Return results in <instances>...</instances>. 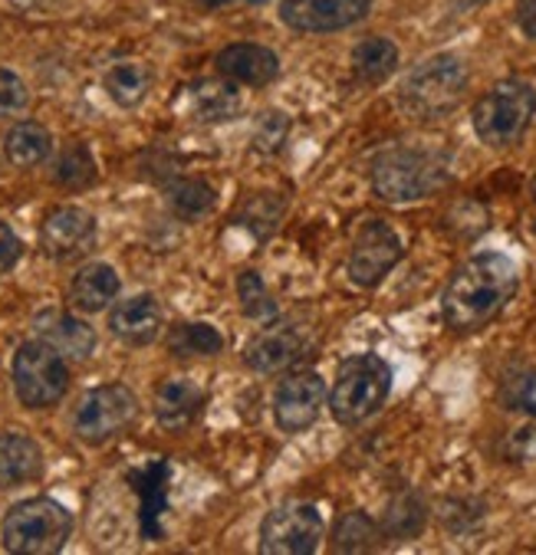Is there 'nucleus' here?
Segmentation results:
<instances>
[{
  "instance_id": "nucleus-1",
  "label": "nucleus",
  "mask_w": 536,
  "mask_h": 555,
  "mask_svg": "<svg viewBox=\"0 0 536 555\" xmlns=\"http://www.w3.org/2000/svg\"><path fill=\"white\" fill-rule=\"evenodd\" d=\"M516 286L520 270L507 254H474L448 280L442 296V315L455 332H477L507 309Z\"/></svg>"
},
{
  "instance_id": "nucleus-39",
  "label": "nucleus",
  "mask_w": 536,
  "mask_h": 555,
  "mask_svg": "<svg viewBox=\"0 0 536 555\" xmlns=\"http://www.w3.org/2000/svg\"><path fill=\"white\" fill-rule=\"evenodd\" d=\"M455 4L468 11V8H477V4H484V0H455Z\"/></svg>"
},
{
  "instance_id": "nucleus-25",
  "label": "nucleus",
  "mask_w": 536,
  "mask_h": 555,
  "mask_svg": "<svg viewBox=\"0 0 536 555\" xmlns=\"http://www.w3.org/2000/svg\"><path fill=\"white\" fill-rule=\"evenodd\" d=\"M382 526L369 513L353 509L333 526V552H372L382 545Z\"/></svg>"
},
{
  "instance_id": "nucleus-9",
  "label": "nucleus",
  "mask_w": 536,
  "mask_h": 555,
  "mask_svg": "<svg viewBox=\"0 0 536 555\" xmlns=\"http://www.w3.org/2000/svg\"><path fill=\"white\" fill-rule=\"evenodd\" d=\"M327 522L312 503H283L267 513L260 526L264 555H309L319 548Z\"/></svg>"
},
{
  "instance_id": "nucleus-27",
  "label": "nucleus",
  "mask_w": 536,
  "mask_h": 555,
  "mask_svg": "<svg viewBox=\"0 0 536 555\" xmlns=\"http://www.w3.org/2000/svg\"><path fill=\"white\" fill-rule=\"evenodd\" d=\"M398 66V47L385 37H369L353 50V69L362 82H382Z\"/></svg>"
},
{
  "instance_id": "nucleus-11",
  "label": "nucleus",
  "mask_w": 536,
  "mask_h": 555,
  "mask_svg": "<svg viewBox=\"0 0 536 555\" xmlns=\"http://www.w3.org/2000/svg\"><path fill=\"white\" fill-rule=\"evenodd\" d=\"M327 382L319 372H293L273 391V421L283 434H299L316 424L327 401Z\"/></svg>"
},
{
  "instance_id": "nucleus-24",
  "label": "nucleus",
  "mask_w": 536,
  "mask_h": 555,
  "mask_svg": "<svg viewBox=\"0 0 536 555\" xmlns=\"http://www.w3.org/2000/svg\"><path fill=\"white\" fill-rule=\"evenodd\" d=\"M105 92L110 99L123 108H136L145 95H149V86H152V73L145 63H116L110 73L102 79Z\"/></svg>"
},
{
  "instance_id": "nucleus-16",
  "label": "nucleus",
  "mask_w": 536,
  "mask_h": 555,
  "mask_svg": "<svg viewBox=\"0 0 536 555\" xmlns=\"http://www.w3.org/2000/svg\"><path fill=\"white\" fill-rule=\"evenodd\" d=\"M34 328L37 336L53 346L63 359H89L95 352V332L89 322H82L79 315L73 312H60V309H47L34 319Z\"/></svg>"
},
{
  "instance_id": "nucleus-29",
  "label": "nucleus",
  "mask_w": 536,
  "mask_h": 555,
  "mask_svg": "<svg viewBox=\"0 0 536 555\" xmlns=\"http://www.w3.org/2000/svg\"><path fill=\"white\" fill-rule=\"evenodd\" d=\"M424 519H427V509H424V500L411 490L398 493L388 509H385V519H382V532L388 539H414L421 529H424Z\"/></svg>"
},
{
  "instance_id": "nucleus-32",
  "label": "nucleus",
  "mask_w": 536,
  "mask_h": 555,
  "mask_svg": "<svg viewBox=\"0 0 536 555\" xmlns=\"http://www.w3.org/2000/svg\"><path fill=\"white\" fill-rule=\"evenodd\" d=\"M238 296H241L244 315H251V319H264L267 322V319H277V312H280V306L273 302V296L264 286V276L257 270H244L238 276Z\"/></svg>"
},
{
  "instance_id": "nucleus-33",
  "label": "nucleus",
  "mask_w": 536,
  "mask_h": 555,
  "mask_svg": "<svg viewBox=\"0 0 536 555\" xmlns=\"http://www.w3.org/2000/svg\"><path fill=\"white\" fill-rule=\"evenodd\" d=\"M286 135H290V116H286V113H277V108H270V113H264V116L257 119L251 142H254L257 152L277 155V152L283 149Z\"/></svg>"
},
{
  "instance_id": "nucleus-10",
  "label": "nucleus",
  "mask_w": 536,
  "mask_h": 555,
  "mask_svg": "<svg viewBox=\"0 0 536 555\" xmlns=\"http://www.w3.org/2000/svg\"><path fill=\"white\" fill-rule=\"evenodd\" d=\"M401 254L405 250H401V237L395 234V228H388L385 220H366L353 241L349 280L362 289H372L395 270Z\"/></svg>"
},
{
  "instance_id": "nucleus-3",
  "label": "nucleus",
  "mask_w": 536,
  "mask_h": 555,
  "mask_svg": "<svg viewBox=\"0 0 536 555\" xmlns=\"http://www.w3.org/2000/svg\"><path fill=\"white\" fill-rule=\"evenodd\" d=\"M536 116V89L526 79H500L471 108V126L487 149L516 145Z\"/></svg>"
},
{
  "instance_id": "nucleus-40",
  "label": "nucleus",
  "mask_w": 536,
  "mask_h": 555,
  "mask_svg": "<svg viewBox=\"0 0 536 555\" xmlns=\"http://www.w3.org/2000/svg\"><path fill=\"white\" fill-rule=\"evenodd\" d=\"M197 4H204V8H221V4H228V0H197Z\"/></svg>"
},
{
  "instance_id": "nucleus-14",
  "label": "nucleus",
  "mask_w": 536,
  "mask_h": 555,
  "mask_svg": "<svg viewBox=\"0 0 536 555\" xmlns=\"http://www.w3.org/2000/svg\"><path fill=\"white\" fill-rule=\"evenodd\" d=\"M306 346H309L306 328L283 319V322H273V325L257 332L244 349V362L260 375H273V372H283L293 362H299Z\"/></svg>"
},
{
  "instance_id": "nucleus-19",
  "label": "nucleus",
  "mask_w": 536,
  "mask_h": 555,
  "mask_svg": "<svg viewBox=\"0 0 536 555\" xmlns=\"http://www.w3.org/2000/svg\"><path fill=\"white\" fill-rule=\"evenodd\" d=\"M43 474V451L27 434H0V490H17Z\"/></svg>"
},
{
  "instance_id": "nucleus-12",
  "label": "nucleus",
  "mask_w": 536,
  "mask_h": 555,
  "mask_svg": "<svg viewBox=\"0 0 536 555\" xmlns=\"http://www.w3.org/2000/svg\"><path fill=\"white\" fill-rule=\"evenodd\" d=\"M372 11V0H283L280 21L299 34H333L359 24Z\"/></svg>"
},
{
  "instance_id": "nucleus-38",
  "label": "nucleus",
  "mask_w": 536,
  "mask_h": 555,
  "mask_svg": "<svg viewBox=\"0 0 536 555\" xmlns=\"http://www.w3.org/2000/svg\"><path fill=\"white\" fill-rule=\"evenodd\" d=\"M516 24L520 30L536 40V0H520V8H516Z\"/></svg>"
},
{
  "instance_id": "nucleus-31",
  "label": "nucleus",
  "mask_w": 536,
  "mask_h": 555,
  "mask_svg": "<svg viewBox=\"0 0 536 555\" xmlns=\"http://www.w3.org/2000/svg\"><path fill=\"white\" fill-rule=\"evenodd\" d=\"M283 214H286L283 194H273V191L254 194V197L244 204V210H241V224H247L257 237H270V234L277 231V224L283 220Z\"/></svg>"
},
{
  "instance_id": "nucleus-41",
  "label": "nucleus",
  "mask_w": 536,
  "mask_h": 555,
  "mask_svg": "<svg viewBox=\"0 0 536 555\" xmlns=\"http://www.w3.org/2000/svg\"><path fill=\"white\" fill-rule=\"evenodd\" d=\"M529 191H533V201H536V178L529 181Z\"/></svg>"
},
{
  "instance_id": "nucleus-26",
  "label": "nucleus",
  "mask_w": 536,
  "mask_h": 555,
  "mask_svg": "<svg viewBox=\"0 0 536 555\" xmlns=\"http://www.w3.org/2000/svg\"><path fill=\"white\" fill-rule=\"evenodd\" d=\"M191 105L201 122H225L241 108V95L231 82H201L191 89Z\"/></svg>"
},
{
  "instance_id": "nucleus-13",
  "label": "nucleus",
  "mask_w": 536,
  "mask_h": 555,
  "mask_svg": "<svg viewBox=\"0 0 536 555\" xmlns=\"http://www.w3.org/2000/svg\"><path fill=\"white\" fill-rule=\"evenodd\" d=\"M95 244V217L82 207H56L40 224V247L53 260H76Z\"/></svg>"
},
{
  "instance_id": "nucleus-36",
  "label": "nucleus",
  "mask_w": 536,
  "mask_h": 555,
  "mask_svg": "<svg viewBox=\"0 0 536 555\" xmlns=\"http://www.w3.org/2000/svg\"><path fill=\"white\" fill-rule=\"evenodd\" d=\"M21 257H24V244H21V237L0 220V276L4 273H11L17 263H21Z\"/></svg>"
},
{
  "instance_id": "nucleus-20",
  "label": "nucleus",
  "mask_w": 536,
  "mask_h": 555,
  "mask_svg": "<svg viewBox=\"0 0 536 555\" xmlns=\"http://www.w3.org/2000/svg\"><path fill=\"white\" fill-rule=\"evenodd\" d=\"M123 283H119V273L110 267V263H86L73 283H69V306L76 312H102L110 302H116Z\"/></svg>"
},
{
  "instance_id": "nucleus-7",
  "label": "nucleus",
  "mask_w": 536,
  "mask_h": 555,
  "mask_svg": "<svg viewBox=\"0 0 536 555\" xmlns=\"http://www.w3.org/2000/svg\"><path fill=\"white\" fill-rule=\"evenodd\" d=\"M69 388L66 359L43 339L24 343L14 356V391L24 408H53Z\"/></svg>"
},
{
  "instance_id": "nucleus-18",
  "label": "nucleus",
  "mask_w": 536,
  "mask_h": 555,
  "mask_svg": "<svg viewBox=\"0 0 536 555\" xmlns=\"http://www.w3.org/2000/svg\"><path fill=\"white\" fill-rule=\"evenodd\" d=\"M207 395L191 378H168L155 391V421L165 430H184L204 414Z\"/></svg>"
},
{
  "instance_id": "nucleus-2",
  "label": "nucleus",
  "mask_w": 536,
  "mask_h": 555,
  "mask_svg": "<svg viewBox=\"0 0 536 555\" xmlns=\"http://www.w3.org/2000/svg\"><path fill=\"white\" fill-rule=\"evenodd\" d=\"M448 181H451V165L438 152L388 149L372 162V191L388 204L432 197Z\"/></svg>"
},
{
  "instance_id": "nucleus-22",
  "label": "nucleus",
  "mask_w": 536,
  "mask_h": 555,
  "mask_svg": "<svg viewBox=\"0 0 536 555\" xmlns=\"http://www.w3.org/2000/svg\"><path fill=\"white\" fill-rule=\"evenodd\" d=\"M4 152L17 168H37L50 158L53 135L40 122H17L4 139Z\"/></svg>"
},
{
  "instance_id": "nucleus-21",
  "label": "nucleus",
  "mask_w": 536,
  "mask_h": 555,
  "mask_svg": "<svg viewBox=\"0 0 536 555\" xmlns=\"http://www.w3.org/2000/svg\"><path fill=\"white\" fill-rule=\"evenodd\" d=\"M168 480H171L168 461H155V464L142 467L139 474H132L136 493L142 500V535L145 539H162L158 519L168 506Z\"/></svg>"
},
{
  "instance_id": "nucleus-30",
  "label": "nucleus",
  "mask_w": 536,
  "mask_h": 555,
  "mask_svg": "<svg viewBox=\"0 0 536 555\" xmlns=\"http://www.w3.org/2000/svg\"><path fill=\"white\" fill-rule=\"evenodd\" d=\"M95 178H99V168H95V158L86 145H69L53 165V181L60 188H69V191H82Z\"/></svg>"
},
{
  "instance_id": "nucleus-15",
  "label": "nucleus",
  "mask_w": 536,
  "mask_h": 555,
  "mask_svg": "<svg viewBox=\"0 0 536 555\" xmlns=\"http://www.w3.org/2000/svg\"><path fill=\"white\" fill-rule=\"evenodd\" d=\"M113 336L126 346H152L162 336V306L152 293L123 299L110 312Z\"/></svg>"
},
{
  "instance_id": "nucleus-6",
  "label": "nucleus",
  "mask_w": 536,
  "mask_h": 555,
  "mask_svg": "<svg viewBox=\"0 0 536 555\" xmlns=\"http://www.w3.org/2000/svg\"><path fill=\"white\" fill-rule=\"evenodd\" d=\"M464 89H468V63L455 53H438L408 73L401 86V102L408 113L421 119H435L451 113L464 99Z\"/></svg>"
},
{
  "instance_id": "nucleus-23",
  "label": "nucleus",
  "mask_w": 536,
  "mask_h": 555,
  "mask_svg": "<svg viewBox=\"0 0 536 555\" xmlns=\"http://www.w3.org/2000/svg\"><path fill=\"white\" fill-rule=\"evenodd\" d=\"M165 204L178 220H201L218 204V194L207 181L197 178H178L165 188Z\"/></svg>"
},
{
  "instance_id": "nucleus-35",
  "label": "nucleus",
  "mask_w": 536,
  "mask_h": 555,
  "mask_svg": "<svg viewBox=\"0 0 536 555\" xmlns=\"http://www.w3.org/2000/svg\"><path fill=\"white\" fill-rule=\"evenodd\" d=\"M503 401L513 411H526L536 417V372H520L516 378L503 382Z\"/></svg>"
},
{
  "instance_id": "nucleus-5",
  "label": "nucleus",
  "mask_w": 536,
  "mask_h": 555,
  "mask_svg": "<svg viewBox=\"0 0 536 555\" xmlns=\"http://www.w3.org/2000/svg\"><path fill=\"white\" fill-rule=\"evenodd\" d=\"M392 391V369L382 356L362 352L349 356L333 382V391L327 395L330 411L340 424L353 427L372 417Z\"/></svg>"
},
{
  "instance_id": "nucleus-8",
  "label": "nucleus",
  "mask_w": 536,
  "mask_h": 555,
  "mask_svg": "<svg viewBox=\"0 0 536 555\" xmlns=\"http://www.w3.org/2000/svg\"><path fill=\"white\" fill-rule=\"evenodd\" d=\"M139 417V398L126 385L89 388L73 408V434L82 443H105Z\"/></svg>"
},
{
  "instance_id": "nucleus-37",
  "label": "nucleus",
  "mask_w": 536,
  "mask_h": 555,
  "mask_svg": "<svg viewBox=\"0 0 536 555\" xmlns=\"http://www.w3.org/2000/svg\"><path fill=\"white\" fill-rule=\"evenodd\" d=\"M507 457L510 461H533L536 457V430L533 427H520L510 434L507 440Z\"/></svg>"
},
{
  "instance_id": "nucleus-17",
  "label": "nucleus",
  "mask_w": 536,
  "mask_h": 555,
  "mask_svg": "<svg viewBox=\"0 0 536 555\" xmlns=\"http://www.w3.org/2000/svg\"><path fill=\"white\" fill-rule=\"evenodd\" d=\"M221 76L244 86H270L280 76V56L260 43H231L214 56Z\"/></svg>"
},
{
  "instance_id": "nucleus-4",
  "label": "nucleus",
  "mask_w": 536,
  "mask_h": 555,
  "mask_svg": "<svg viewBox=\"0 0 536 555\" xmlns=\"http://www.w3.org/2000/svg\"><path fill=\"white\" fill-rule=\"evenodd\" d=\"M73 535V516L63 503L50 496L21 500L0 522V539L8 552L17 555H53Z\"/></svg>"
},
{
  "instance_id": "nucleus-42",
  "label": "nucleus",
  "mask_w": 536,
  "mask_h": 555,
  "mask_svg": "<svg viewBox=\"0 0 536 555\" xmlns=\"http://www.w3.org/2000/svg\"><path fill=\"white\" fill-rule=\"evenodd\" d=\"M247 4H267V0H247Z\"/></svg>"
},
{
  "instance_id": "nucleus-28",
  "label": "nucleus",
  "mask_w": 536,
  "mask_h": 555,
  "mask_svg": "<svg viewBox=\"0 0 536 555\" xmlns=\"http://www.w3.org/2000/svg\"><path fill=\"white\" fill-rule=\"evenodd\" d=\"M168 349L178 359H197V356L207 359V356H218L225 349V336L207 322H184L171 332Z\"/></svg>"
},
{
  "instance_id": "nucleus-34",
  "label": "nucleus",
  "mask_w": 536,
  "mask_h": 555,
  "mask_svg": "<svg viewBox=\"0 0 536 555\" xmlns=\"http://www.w3.org/2000/svg\"><path fill=\"white\" fill-rule=\"evenodd\" d=\"M30 102V92L24 86V79L11 69H0V119H11L17 113H24Z\"/></svg>"
}]
</instances>
